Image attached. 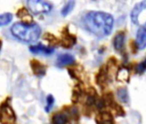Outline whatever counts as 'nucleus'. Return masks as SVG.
<instances>
[{
	"label": "nucleus",
	"mask_w": 146,
	"mask_h": 124,
	"mask_svg": "<svg viewBox=\"0 0 146 124\" xmlns=\"http://www.w3.org/2000/svg\"><path fill=\"white\" fill-rule=\"evenodd\" d=\"M125 44V35L124 33H119L113 39V47L117 51H121Z\"/></svg>",
	"instance_id": "nucleus-11"
},
{
	"label": "nucleus",
	"mask_w": 146,
	"mask_h": 124,
	"mask_svg": "<svg viewBox=\"0 0 146 124\" xmlns=\"http://www.w3.org/2000/svg\"><path fill=\"white\" fill-rule=\"evenodd\" d=\"M53 103H54V97L52 95L47 96V98H46V106L45 108V109H46V112H49L51 110L52 107L53 106Z\"/></svg>",
	"instance_id": "nucleus-17"
},
{
	"label": "nucleus",
	"mask_w": 146,
	"mask_h": 124,
	"mask_svg": "<svg viewBox=\"0 0 146 124\" xmlns=\"http://www.w3.org/2000/svg\"><path fill=\"white\" fill-rule=\"evenodd\" d=\"M68 121V117L66 115L63 113H58L53 115L52 117V123L53 124H65Z\"/></svg>",
	"instance_id": "nucleus-12"
},
{
	"label": "nucleus",
	"mask_w": 146,
	"mask_h": 124,
	"mask_svg": "<svg viewBox=\"0 0 146 124\" xmlns=\"http://www.w3.org/2000/svg\"><path fill=\"white\" fill-rule=\"evenodd\" d=\"M1 47H2V41H0V49H1Z\"/></svg>",
	"instance_id": "nucleus-19"
},
{
	"label": "nucleus",
	"mask_w": 146,
	"mask_h": 124,
	"mask_svg": "<svg viewBox=\"0 0 146 124\" xmlns=\"http://www.w3.org/2000/svg\"><path fill=\"white\" fill-rule=\"evenodd\" d=\"M84 28L97 37L102 38L108 35L113 26V17L102 11H90L84 18Z\"/></svg>",
	"instance_id": "nucleus-1"
},
{
	"label": "nucleus",
	"mask_w": 146,
	"mask_h": 124,
	"mask_svg": "<svg viewBox=\"0 0 146 124\" xmlns=\"http://www.w3.org/2000/svg\"><path fill=\"white\" fill-rule=\"evenodd\" d=\"M11 33L20 41L27 43H32L40 38L41 29L37 24L17 23L11 27Z\"/></svg>",
	"instance_id": "nucleus-2"
},
{
	"label": "nucleus",
	"mask_w": 146,
	"mask_h": 124,
	"mask_svg": "<svg viewBox=\"0 0 146 124\" xmlns=\"http://www.w3.org/2000/svg\"><path fill=\"white\" fill-rule=\"evenodd\" d=\"M118 97L119 99L122 102V103H127L128 101V93L125 88H121L119 89L118 92H117Z\"/></svg>",
	"instance_id": "nucleus-15"
},
{
	"label": "nucleus",
	"mask_w": 146,
	"mask_h": 124,
	"mask_svg": "<svg viewBox=\"0 0 146 124\" xmlns=\"http://www.w3.org/2000/svg\"><path fill=\"white\" fill-rule=\"evenodd\" d=\"M31 67L33 68V71H34V73L39 77L40 76H43L45 74V72H46V68L45 67L40 64L39 61L37 60H33L32 63H31Z\"/></svg>",
	"instance_id": "nucleus-10"
},
{
	"label": "nucleus",
	"mask_w": 146,
	"mask_h": 124,
	"mask_svg": "<svg viewBox=\"0 0 146 124\" xmlns=\"http://www.w3.org/2000/svg\"><path fill=\"white\" fill-rule=\"evenodd\" d=\"M128 77H129V73L128 71L125 69V68H121L119 73H118V76H117V79L120 81H125L128 79Z\"/></svg>",
	"instance_id": "nucleus-16"
},
{
	"label": "nucleus",
	"mask_w": 146,
	"mask_h": 124,
	"mask_svg": "<svg viewBox=\"0 0 146 124\" xmlns=\"http://www.w3.org/2000/svg\"><path fill=\"white\" fill-rule=\"evenodd\" d=\"M75 61V58L73 57L71 54H68V53H64V54H60L58 56L57 59V66L59 67H65V66H69L74 63Z\"/></svg>",
	"instance_id": "nucleus-7"
},
{
	"label": "nucleus",
	"mask_w": 146,
	"mask_h": 124,
	"mask_svg": "<svg viewBox=\"0 0 146 124\" xmlns=\"http://www.w3.org/2000/svg\"><path fill=\"white\" fill-rule=\"evenodd\" d=\"M16 121V115L12 109L8 106H3L0 109V122L2 124H13Z\"/></svg>",
	"instance_id": "nucleus-4"
},
{
	"label": "nucleus",
	"mask_w": 146,
	"mask_h": 124,
	"mask_svg": "<svg viewBox=\"0 0 146 124\" xmlns=\"http://www.w3.org/2000/svg\"><path fill=\"white\" fill-rule=\"evenodd\" d=\"M146 11V1H143L141 3H138L132 10L131 14V20L134 23L137 24V20L138 17H140V15Z\"/></svg>",
	"instance_id": "nucleus-6"
},
{
	"label": "nucleus",
	"mask_w": 146,
	"mask_h": 124,
	"mask_svg": "<svg viewBox=\"0 0 146 124\" xmlns=\"http://www.w3.org/2000/svg\"><path fill=\"white\" fill-rule=\"evenodd\" d=\"M74 5H75V2H74V1L67 2V3L64 5L63 9L61 10V14H62V16H64V17L67 16V15L73 10V8H74Z\"/></svg>",
	"instance_id": "nucleus-14"
},
{
	"label": "nucleus",
	"mask_w": 146,
	"mask_h": 124,
	"mask_svg": "<svg viewBox=\"0 0 146 124\" xmlns=\"http://www.w3.org/2000/svg\"><path fill=\"white\" fill-rule=\"evenodd\" d=\"M136 71L137 73H143L146 71V59L137 66Z\"/></svg>",
	"instance_id": "nucleus-18"
},
{
	"label": "nucleus",
	"mask_w": 146,
	"mask_h": 124,
	"mask_svg": "<svg viewBox=\"0 0 146 124\" xmlns=\"http://www.w3.org/2000/svg\"><path fill=\"white\" fill-rule=\"evenodd\" d=\"M27 5H28L29 11L33 14H35V15L48 13L52 8L50 3L46 2V1H40V0H31V1H28Z\"/></svg>",
	"instance_id": "nucleus-3"
},
{
	"label": "nucleus",
	"mask_w": 146,
	"mask_h": 124,
	"mask_svg": "<svg viewBox=\"0 0 146 124\" xmlns=\"http://www.w3.org/2000/svg\"><path fill=\"white\" fill-rule=\"evenodd\" d=\"M136 45L138 49L143 50L146 47V28L141 27L137 32Z\"/></svg>",
	"instance_id": "nucleus-5"
},
{
	"label": "nucleus",
	"mask_w": 146,
	"mask_h": 124,
	"mask_svg": "<svg viewBox=\"0 0 146 124\" xmlns=\"http://www.w3.org/2000/svg\"><path fill=\"white\" fill-rule=\"evenodd\" d=\"M13 18V16L11 13H4L0 15V27L9 24Z\"/></svg>",
	"instance_id": "nucleus-13"
},
{
	"label": "nucleus",
	"mask_w": 146,
	"mask_h": 124,
	"mask_svg": "<svg viewBox=\"0 0 146 124\" xmlns=\"http://www.w3.org/2000/svg\"><path fill=\"white\" fill-rule=\"evenodd\" d=\"M30 52L35 54H45V55H50L54 52V49L50 47H46L43 45H35L31 46L29 48Z\"/></svg>",
	"instance_id": "nucleus-8"
},
{
	"label": "nucleus",
	"mask_w": 146,
	"mask_h": 124,
	"mask_svg": "<svg viewBox=\"0 0 146 124\" xmlns=\"http://www.w3.org/2000/svg\"><path fill=\"white\" fill-rule=\"evenodd\" d=\"M97 124H113V116L108 112H102L96 116Z\"/></svg>",
	"instance_id": "nucleus-9"
}]
</instances>
